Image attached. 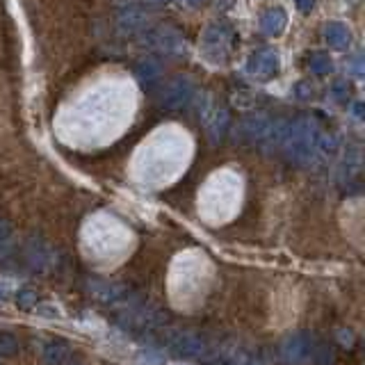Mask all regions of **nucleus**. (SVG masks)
Listing matches in <instances>:
<instances>
[{"label":"nucleus","instance_id":"9b49d317","mask_svg":"<svg viewBox=\"0 0 365 365\" xmlns=\"http://www.w3.org/2000/svg\"><path fill=\"white\" fill-rule=\"evenodd\" d=\"M324 37H327L329 46H334V48L342 51V48H347V46H349L351 34H349L345 23H331V26H327V30H324Z\"/></svg>","mask_w":365,"mask_h":365},{"label":"nucleus","instance_id":"2eb2a0df","mask_svg":"<svg viewBox=\"0 0 365 365\" xmlns=\"http://www.w3.org/2000/svg\"><path fill=\"white\" fill-rule=\"evenodd\" d=\"M226 123H228V114H226V110H217L215 114H212V119L208 121V133H210V137H212V142H217L222 137V133H224V128H226Z\"/></svg>","mask_w":365,"mask_h":365},{"label":"nucleus","instance_id":"5701e85b","mask_svg":"<svg viewBox=\"0 0 365 365\" xmlns=\"http://www.w3.org/2000/svg\"><path fill=\"white\" fill-rule=\"evenodd\" d=\"M146 3H151V5H160V3H167V0H146Z\"/></svg>","mask_w":365,"mask_h":365},{"label":"nucleus","instance_id":"412c9836","mask_svg":"<svg viewBox=\"0 0 365 365\" xmlns=\"http://www.w3.org/2000/svg\"><path fill=\"white\" fill-rule=\"evenodd\" d=\"M294 3L299 5V9H302V11H308V9L313 7V0H294Z\"/></svg>","mask_w":365,"mask_h":365},{"label":"nucleus","instance_id":"a211bd4d","mask_svg":"<svg viewBox=\"0 0 365 365\" xmlns=\"http://www.w3.org/2000/svg\"><path fill=\"white\" fill-rule=\"evenodd\" d=\"M331 94H334L338 101H342L347 94H349V85H347V80H336L334 85H331Z\"/></svg>","mask_w":365,"mask_h":365},{"label":"nucleus","instance_id":"6e6552de","mask_svg":"<svg viewBox=\"0 0 365 365\" xmlns=\"http://www.w3.org/2000/svg\"><path fill=\"white\" fill-rule=\"evenodd\" d=\"M41 356H43L46 365H62L64 361H68V356H71V347L62 340H51L43 345Z\"/></svg>","mask_w":365,"mask_h":365},{"label":"nucleus","instance_id":"0eeeda50","mask_svg":"<svg viewBox=\"0 0 365 365\" xmlns=\"http://www.w3.org/2000/svg\"><path fill=\"white\" fill-rule=\"evenodd\" d=\"M203 51L212 62H220L226 55V37L222 34L220 28L208 30V34H205V39H203Z\"/></svg>","mask_w":365,"mask_h":365},{"label":"nucleus","instance_id":"ddd939ff","mask_svg":"<svg viewBox=\"0 0 365 365\" xmlns=\"http://www.w3.org/2000/svg\"><path fill=\"white\" fill-rule=\"evenodd\" d=\"M89 292L94 294L96 299H101V302H114L123 290L119 288L117 283H91Z\"/></svg>","mask_w":365,"mask_h":365},{"label":"nucleus","instance_id":"1a4fd4ad","mask_svg":"<svg viewBox=\"0 0 365 365\" xmlns=\"http://www.w3.org/2000/svg\"><path fill=\"white\" fill-rule=\"evenodd\" d=\"M260 28H262V32H265V34H269V37H277V34H281L283 28H285L283 9H279V7L267 9L265 14L260 16Z\"/></svg>","mask_w":365,"mask_h":365},{"label":"nucleus","instance_id":"9d476101","mask_svg":"<svg viewBox=\"0 0 365 365\" xmlns=\"http://www.w3.org/2000/svg\"><path fill=\"white\" fill-rule=\"evenodd\" d=\"M119 26L128 32L142 30L146 26V14L140 7H123L119 14Z\"/></svg>","mask_w":365,"mask_h":365},{"label":"nucleus","instance_id":"aec40b11","mask_svg":"<svg viewBox=\"0 0 365 365\" xmlns=\"http://www.w3.org/2000/svg\"><path fill=\"white\" fill-rule=\"evenodd\" d=\"M9 235H11L9 224H7V222H0V247H5V245H7Z\"/></svg>","mask_w":365,"mask_h":365},{"label":"nucleus","instance_id":"b1692460","mask_svg":"<svg viewBox=\"0 0 365 365\" xmlns=\"http://www.w3.org/2000/svg\"><path fill=\"white\" fill-rule=\"evenodd\" d=\"M3 297H5V294H3V290H0V299H3Z\"/></svg>","mask_w":365,"mask_h":365},{"label":"nucleus","instance_id":"f8f14e48","mask_svg":"<svg viewBox=\"0 0 365 365\" xmlns=\"http://www.w3.org/2000/svg\"><path fill=\"white\" fill-rule=\"evenodd\" d=\"M137 78H140V83L144 87H151L153 83H158L160 80V73H163V66H160L158 60H142L140 64H137L135 68Z\"/></svg>","mask_w":365,"mask_h":365},{"label":"nucleus","instance_id":"f257e3e1","mask_svg":"<svg viewBox=\"0 0 365 365\" xmlns=\"http://www.w3.org/2000/svg\"><path fill=\"white\" fill-rule=\"evenodd\" d=\"M317 125L313 119H299L290 125V130L285 133V151H288V158L297 165H306L308 160L315 153V144H317Z\"/></svg>","mask_w":365,"mask_h":365},{"label":"nucleus","instance_id":"39448f33","mask_svg":"<svg viewBox=\"0 0 365 365\" xmlns=\"http://www.w3.org/2000/svg\"><path fill=\"white\" fill-rule=\"evenodd\" d=\"M249 71L258 78H269L279 71V55L274 51H258L249 62Z\"/></svg>","mask_w":365,"mask_h":365},{"label":"nucleus","instance_id":"6ab92c4d","mask_svg":"<svg viewBox=\"0 0 365 365\" xmlns=\"http://www.w3.org/2000/svg\"><path fill=\"white\" fill-rule=\"evenodd\" d=\"M19 304L23 308H30V306L37 304V294L30 292V290H23V292H19Z\"/></svg>","mask_w":365,"mask_h":365},{"label":"nucleus","instance_id":"dca6fc26","mask_svg":"<svg viewBox=\"0 0 365 365\" xmlns=\"http://www.w3.org/2000/svg\"><path fill=\"white\" fill-rule=\"evenodd\" d=\"M53 254H51V249L48 247H32L28 249V260H30V265L37 269V267H46L51 262Z\"/></svg>","mask_w":365,"mask_h":365},{"label":"nucleus","instance_id":"7ed1b4c3","mask_svg":"<svg viewBox=\"0 0 365 365\" xmlns=\"http://www.w3.org/2000/svg\"><path fill=\"white\" fill-rule=\"evenodd\" d=\"M192 96H194V83L190 78L180 76L174 80V83H169L165 96H163V106L167 110H182L192 101Z\"/></svg>","mask_w":365,"mask_h":365},{"label":"nucleus","instance_id":"f3484780","mask_svg":"<svg viewBox=\"0 0 365 365\" xmlns=\"http://www.w3.org/2000/svg\"><path fill=\"white\" fill-rule=\"evenodd\" d=\"M19 347V340L9 334V331H0V356H9Z\"/></svg>","mask_w":365,"mask_h":365},{"label":"nucleus","instance_id":"20e7f679","mask_svg":"<svg viewBox=\"0 0 365 365\" xmlns=\"http://www.w3.org/2000/svg\"><path fill=\"white\" fill-rule=\"evenodd\" d=\"M148 46H153L160 53L171 55L182 51V37L174 28H158L148 34Z\"/></svg>","mask_w":365,"mask_h":365},{"label":"nucleus","instance_id":"f03ea898","mask_svg":"<svg viewBox=\"0 0 365 365\" xmlns=\"http://www.w3.org/2000/svg\"><path fill=\"white\" fill-rule=\"evenodd\" d=\"M313 351H315V342L311 336H306V334L288 336L281 342V359L288 361V363H294V365L311 361Z\"/></svg>","mask_w":365,"mask_h":365},{"label":"nucleus","instance_id":"4be33fe9","mask_svg":"<svg viewBox=\"0 0 365 365\" xmlns=\"http://www.w3.org/2000/svg\"><path fill=\"white\" fill-rule=\"evenodd\" d=\"M182 5H190V7H197V5H201L203 0H180Z\"/></svg>","mask_w":365,"mask_h":365},{"label":"nucleus","instance_id":"423d86ee","mask_svg":"<svg viewBox=\"0 0 365 365\" xmlns=\"http://www.w3.org/2000/svg\"><path fill=\"white\" fill-rule=\"evenodd\" d=\"M171 351L176 356H201L203 354V340L192 334H180L176 340H171Z\"/></svg>","mask_w":365,"mask_h":365},{"label":"nucleus","instance_id":"4468645a","mask_svg":"<svg viewBox=\"0 0 365 365\" xmlns=\"http://www.w3.org/2000/svg\"><path fill=\"white\" fill-rule=\"evenodd\" d=\"M308 68H311V73L324 76L331 71V57L327 53H313L308 57Z\"/></svg>","mask_w":365,"mask_h":365}]
</instances>
